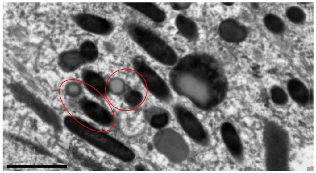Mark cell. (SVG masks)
Wrapping results in <instances>:
<instances>
[{
	"mask_svg": "<svg viewBox=\"0 0 316 173\" xmlns=\"http://www.w3.org/2000/svg\"><path fill=\"white\" fill-rule=\"evenodd\" d=\"M55 141H56V139H55V138H52V139H51V144H53L55 142Z\"/></svg>",
	"mask_w": 316,
	"mask_h": 173,
	"instance_id": "cb8c5ba5",
	"label": "cell"
},
{
	"mask_svg": "<svg viewBox=\"0 0 316 173\" xmlns=\"http://www.w3.org/2000/svg\"><path fill=\"white\" fill-rule=\"evenodd\" d=\"M171 7L173 10L177 11H183L188 8L190 3H170Z\"/></svg>",
	"mask_w": 316,
	"mask_h": 173,
	"instance_id": "ac0fdd59",
	"label": "cell"
},
{
	"mask_svg": "<svg viewBox=\"0 0 316 173\" xmlns=\"http://www.w3.org/2000/svg\"><path fill=\"white\" fill-rule=\"evenodd\" d=\"M123 99L125 102L128 105L135 107L142 103L143 96L141 92L137 90H131L125 93Z\"/></svg>",
	"mask_w": 316,
	"mask_h": 173,
	"instance_id": "2e32d148",
	"label": "cell"
},
{
	"mask_svg": "<svg viewBox=\"0 0 316 173\" xmlns=\"http://www.w3.org/2000/svg\"><path fill=\"white\" fill-rule=\"evenodd\" d=\"M8 123V121H5V122L4 121L3 123V125L4 126H6L7 125Z\"/></svg>",
	"mask_w": 316,
	"mask_h": 173,
	"instance_id": "d4e9b609",
	"label": "cell"
},
{
	"mask_svg": "<svg viewBox=\"0 0 316 173\" xmlns=\"http://www.w3.org/2000/svg\"><path fill=\"white\" fill-rule=\"evenodd\" d=\"M8 143H9V141L8 140H5L4 141V144H8Z\"/></svg>",
	"mask_w": 316,
	"mask_h": 173,
	"instance_id": "484cf974",
	"label": "cell"
},
{
	"mask_svg": "<svg viewBox=\"0 0 316 173\" xmlns=\"http://www.w3.org/2000/svg\"><path fill=\"white\" fill-rule=\"evenodd\" d=\"M221 136L229 153L238 163H243V152L241 141L237 131L231 123L225 122L220 128Z\"/></svg>",
	"mask_w": 316,
	"mask_h": 173,
	"instance_id": "8992f818",
	"label": "cell"
},
{
	"mask_svg": "<svg viewBox=\"0 0 316 173\" xmlns=\"http://www.w3.org/2000/svg\"><path fill=\"white\" fill-rule=\"evenodd\" d=\"M82 81L87 90L98 97H102L106 94V83L97 72L90 69L83 70L81 74Z\"/></svg>",
	"mask_w": 316,
	"mask_h": 173,
	"instance_id": "ba28073f",
	"label": "cell"
},
{
	"mask_svg": "<svg viewBox=\"0 0 316 173\" xmlns=\"http://www.w3.org/2000/svg\"><path fill=\"white\" fill-rule=\"evenodd\" d=\"M173 111L178 122L189 138L200 146H208L210 143L208 133L196 116L179 104L174 105Z\"/></svg>",
	"mask_w": 316,
	"mask_h": 173,
	"instance_id": "277c9868",
	"label": "cell"
},
{
	"mask_svg": "<svg viewBox=\"0 0 316 173\" xmlns=\"http://www.w3.org/2000/svg\"><path fill=\"white\" fill-rule=\"evenodd\" d=\"M132 64L138 77L151 94L164 103L172 100V94L167 83L143 58L134 57Z\"/></svg>",
	"mask_w": 316,
	"mask_h": 173,
	"instance_id": "7a4b0ae2",
	"label": "cell"
},
{
	"mask_svg": "<svg viewBox=\"0 0 316 173\" xmlns=\"http://www.w3.org/2000/svg\"><path fill=\"white\" fill-rule=\"evenodd\" d=\"M50 127L47 124L44 125H43L41 127H38V130L40 132H45L50 128Z\"/></svg>",
	"mask_w": 316,
	"mask_h": 173,
	"instance_id": "d6986e66",
	"label": "cell"
},
{
	"mask_svg": "<svg viewBox=\"0 0 316 173\" xmlns=\"http://www.w3.org/2000/svg\"><path fill=\"white\" fill-rule=\"evenodd\" d=\"M131 39L148 55L160 63L174 66L178 59L175 50L164 39L150 28L136 22L126 26Z\"/></svg>",
	"mask_w": 316,
	"mask_h": 173,
	"instance_id": "6da1fadb",
	"label": "cell"
},
{
	"mask_svg": "<svg viewBox=\"0 0 316 173\" xmlns=\"http://www.w3.org/2000/svg\"><path fill=\"white\" fill-rule=\"evenodd\" d=\"M144 116L151 126L154 128L161 129L166 126L170 120V115L166 110L157 107L147 109Z\"/></svg>",
	"mask_w": 316,
	"mask_h": 173,
	"instance_id": "7c38bea8",
	"label": "cell"
},
{
	"mask_svg": "<svg viewBox=\"0 0 316 173\" xmlns=\"http://www.w3.org/2000/svg\"><path fill=\"white\" fill-rule=\"evenodd\" d=\"M154 142L158 151L174 163L181 162L189 155L187 143L179 134L172 129H167L158 132Z\"/></svg>",
	"mask_w": 316,
	"mask_h": 173,
	"instance_id": "3957f363",
	"label": "cell"
},
{
	"mask_svg": "<svg viewBox=\"0 0 316 173\" xmlns=\"http://www.w3.org/2000/svg\"><path fill=\"white\" fill-rule=\"evenodd\" d=\"M59 64L64 71H75L85 64L78 50L71 49L62 52L58 59Z\"/></svg>",
	"mask_w": 316,
	"mask_h": 173,
	"instance_id": "30bf717a",
	"label": "cell"
},
{
	"mask_svg": "<svg viewBox=\"0 0 316 173\" xmlns=\"http://www.w3.org/2000/svg\"><path fill=\"white\" fill-rule=\"evenodd\" d=\"M67 95L72 98H77L81 95L83 88L80 83L76 81H72L67 83L65 86Z\"/></svg>",
	"mask_w": 316,
	"mask_h": 173,
	"instance_id": "e0dca14e",
	"label": "cell"
},
{
	"mask_svg": "<svg viewBox=\"0 0 316 173\" xmlns=\"http://www.w3.org/2000/svg\"><path fill=\"white\" fill-rule=\"evenodd\" d=\"M136 168V170H144V168L141 165L137 166Z\"/></svg>",
	"mask_w": 316,
	"mask_h": 173,
	"instance_id": "7402d4cb",
	"label": "cell"
},
{
	"mask_svg": "<svg viewBox=\"0 0 316 173\" xmlns=\"http://www.w3.org/2000/svg\"><path fill=\"white\" fill-rule=\"evenodd\" d=\"M60 148L58 145H56L55 147L54 148L52 149V152L54 154H56L60 150Z\"/></svg>",
	"mask_w": 316,
	"mask_h": 173,
	"instance_id": "ffe728a7",
	"label": "cell"
},
{
	"mask_svg": "<svg viewBox=\"0 0 316 173\" xmlns=\"http://www.w3.org/2000/svg\"><path fill=\"white\" fill-rule=\"evenodd\" d=\"M50 129L51 133L52 134H53L54 133V129L53 127L52 126L50 127Z\"/></svg>",
	"mask_w": 316,
	"mask_h": 173,
	"instance_id": "603a6c76",
	"label": "cell"
},
{
	"mask_svg": "<svg viewBox=\"0 0 316 173\" xmlns=\"http://www.w3.org/2000/svg\"><path fill=\"white\" fill-rule=\"evenodd\" d=\"M220 35L225 41L230 42L238 43L244 38L246 32L244 27L239 22L229 19L221 23L219 29Z\"/></svg>",
	"mask_w": 316,
	"mask_h": 173,
	"instance_id": "9c48e42d",
	"label": "cell"
},
{
	"mask_svg": "<svg viewBox=\"0 0 316 173\" xmlns=\"http://www.w3.org/2000/svg\"><path fill=\"white\" fill-rule=\"evenodd\" d=\"M58 157L61 159H66V156L63 154H60Z\"/></svg>",
	"mask_w": 316,
	"mask_h": 173,
	"instance_id": "44dd1931",
	"label": "cell"
},
{
	"mask_svg": "<svg viewBox=\"0 0 316 173\" xmlns=\"http://www.w3.org/2000/svg\"><path fill=\"white\" fill-rule=\"evenodd\" d=\"M78 50L85 63L95 62L99 56V50L96 44L90 39H85L81 43Z\"/></svg>",
	"mask_w": 316,
	"mask_h": 173,
	"instance_id": "5bb4252c",
	"label": "cell"
},
{
	"mask_svg": "<svg viewBox=\"0 0 316 173\" xmlns=\"http://www.w3.org/2000/svg\"><path fill=\"white\" fill-rule=\"evenodd\" d=\"M73 18L80 29L96 36H108L111 34L115 30V25L111 20L94 13L78 12L73 15Z\"/></svg>",
	"mask_w": 316,
	"mask_h": 173,
	"instance_id": "5b68a950",
	"label": "cell"
},
{
	"mask_svg": "<svg viewBox=\"0 0 316 173\" xmlns=\"http://www.w3.org/2000/svg\"><path fill=\"white\" fill-rule=\"evenodd\" d=\"M125 4L156 24H162L166 20L165 11L155 3H127Z\"/></svg>",
	"mask_w": 316,
	"mask_h": 173,
	"instance_id": "52a82bcc",
	"label": "cell"
},
{
	"mask_svg": "<svg viewBox=\"0 0 316 173\" xmlns=\"http://www.w3.org/2000/svg\"><path fill=\"white\" fill-rule=\"evenodd\" d=\"M80 104L85 112L92 118L100 120H108L110 118L107 111L94 101L84 98L81 100Z\"/></svg>",
	"mask_w": 316,
	"mask_h": 173,
	"instance_id": "4fadbf2b",
	"label": "cell"
},
{
	"mask_svg": "<svg viewBox=\"0 0 316 173\" xmlns=\"http://www.w3.org/2000/svg\"><path fill=\"white\" fill-rule=\"evenodd\" d=\"M175 25L179 34L187 40L193 41L197 38V26L189 18L182 14H178L175 18Z\"/></svg>",
	"mask_w": 316,
	"mask_h": 173,
	"instance_id": "8fae6325",
	"label": "cell"
},
{
	"mask_svg": "<svg viewBox=\"0 0 316 173\" xmlns=\"http://www.w3.org/2000/svg\"><path fill=\"white\" fill-rule=\"evenodd\" d=\"M106 91L111 94L119 95L125 91L126 84L121 78L114 77L110 78L106 82Z\"/></svg>",
	"mask_w": 316,
	"mask_h": 173,
	"instance_id": "9a60e30c",
	"label": "cell"
}]
</instances>
